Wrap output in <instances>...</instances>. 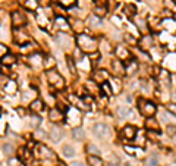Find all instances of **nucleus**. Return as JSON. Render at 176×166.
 I'll return each mask as SVG.
<instances>
[{
  "instance_id": "nucleus-28",
  "label": "nucleus",
  "mask_w": 176,
  "mask_h": 166,
  "mask_svg": "<svg viewBox=\"0 0 176 166\" xmlns=\"http://www.w3.org/2000/svg\"><path fill=\"white\" fill-rule=\"evenodd\" d=\"M125 12H126L128 16H133V13H137V9H135L133 5H126L125 6Z\"/></svg>"
},
{
  "instance_id": "nucleus-23",
  "label": "nucleus",
  "mask_w": 176,
  "mask_h": 166,
  "mask_svg": "<svg viewBox=\"0 0 176 166\" xmlns=\"http://www.w3.org/2000/svg\"><path fill=\"white\" fill-rule=\"evenodd\" d=\"M2 153H3V154H8V156H10V154L13 153V148H12V146H10V144H8V143H3V144H2Z\"/></svg>"
},
{
  "instance_id": "nucleus-22",
  "label": "nucleus",
  "mask_w": 176,
  "mask_h": 166,
  "mask_svg": "<svg viewBox=\"0 0 176 166\" xmlns=\"http://www.w3.org/2000/svg\"><path fill=\"white\" fill-rule=\"evenodd\" d=\"M87 153H88V154H93V156H97V154H100V150H98L93 143H90V144L87 146Z\"/></svg>"
},
{
  "instance_id": "nucleus-33",
  "label": "nucleus",
  "mask_w": 176,
  "mask_h": 166,
  "mask_svg": "<svg viewBox=\"0 0 176 166\" xmlns=\"http://www.w3.org/2000/svg\"><path fill=\"white\" fill-rule=\"evenodd\" d=\"M164 6H166V9L173 10L176 8V2L175 0H164Z\"/></svg>"
},
{
  "instance_id": "nucleus-25",
  "label": "nucleus",
  "mask_w": 176,
  "mask_h": 166,
  "mask_svg": "<svg viewBox=\"0 0 176 166\" xmlns=\"http://www.w3.org/2000/svg\"><path fill=\"white\" fill-rule=\"evenodd\" d=\"M145 137H147V135H144L143 131H138V134H137V137L133 138V140H135V143H137V144H139V146H143L144 143H145Z\"/></svg>"
},
{
  "instance_id": "nucleus-40",
  "label": "nucleus",
  "mask_w": 176,
  "mask_h": 166,
  "mask_svg": "<svg viewBox=\"0 0 176 166\" xmlns=\"http://www.w3.org/2000/svg\"><path fill=\"white\" fill-rule=\"evenodd\" d=\"M68 65H69V69H71V72H72V73H75V72H76V69H75V66H73V59L68 58Z\"/></svg>"
},
{
  "instance_id": "nucleus-30",
  "label": "nucleus",
  "mask_w": 176,
  "mask_h": 166,
  "mask_svg": "<svg viewBox=\"0 0 176 166\" xmlns=\"http://www.w3.org/2000/svg\"><path fill=\"white\" fill-rule=\"evenodd\" d=\"M166 132L169 137H176V125H167Z\"/></svg>"
},
{
  "instance_id": "nucleus-4",
  "label": "nucleus",
  "mask_w": 176,
  "mask_h": 166,
  "mask_svg": "<svg viewBox=\"0 0 176 166\" xmlns=\"http://www.w3.org/2000/svg\"><path fill=\"white\" fill-rule=\"evenodd\" d=\"M35 150H37V156L41 159V160H54L56 159V154L48 148L47 146H44V144H38L35 147Z\"/></svg>"
},
{
  "instance_id": "nucleus-27",
  "label": "nucleus",
  "mask_w": 176,
  "mask_h": 166,
  "mask_svg": "<svg viewBox=\"0 0 176 166\" xmlns=\"http://www.w3.org/2000/svg\"><path fill=\"white\" fill-rule=\"evenodd\" d=\"M24 5H25V8H28V9L35 10V9H37V5H38V3H37V0H27Z\"/></svg>"
},
{
  "instance_id": "nucleus-35",
  "label": "nucleus",
  "mask_w": 176,
  "mask_h": 166,
  "mask_svg": "<svg viewBox=\"0 0 176 166\" xmlns=\"http://www.w3.org/2000/svg\"><path fill=\"white\" fill-rule=\"evenodd\" d=\"M54 63H56V62H54V58H46V62H44V66H46V68L48 69V71H50V66H54Z\"/></svg>"
},
{
  "instance_id": "nucleus-15",
  "label": "nucleus",
  "mask_w": 176,
  "mask_h": 166,
  "mask_svg": "<svg viewBox=\"0 0 176 166\" xmlns=\"http://www.w3.org/2000/svg\"><path fill=\"white\" fill-rule=\"evenodd\" d=\"M43 108H44V103L41 102L40 98L34 100V102L29 104V110H31V112H34V113H40L41 110H43Z\"/></svg>"
},
{
  "instance_id": "nucleus-34",
  "label": "nucleus",
  "mask_w": 176,
  "mask_h": 166,
  "mask_svg": "<svg viewBox=\"0 0 176 166\" xmlns=\"http://www.w3.org/2000/svg\"><path fill=\"white\" fill-rule=\"evenodd\" d=\"M106 13V6H97L95 8V16H103Z\"/></svg>"
},
{
  "instance_id": "nucleus-36",
  "label": "nucleus",
  "mask_w": 176,
  "mask_h": 166,
  "mask_svg": "<svg viewBox=\"0 0 176 166\" xmlns=\"http://www.w3.org/2000/svg\"><path fill=\"white\" fill-rule=\"evenodd\" d=\"M101 90L106 93V96H112V87H109L107 84H101Z\"/></svg>"
},
{
  "instance_id": "nucleus-43",
  "label": "nucleus",
  "mask_w": 176,
  "mask_h": 166,
  "mask_svg": "<svg viewBox=\"0 0 176 166\" xmlns=\"http://www.w3.org/2000/svg\"><path fill=\"white\" fill-rule=\"evenodd\" d=\"M137 24H138V28L141 31H144V24H145V21L144 19H137Z\"/></svg>"
},
{
  "instance_id": "nucleus-44",
  "label": "nucleus",
  "mask_w": 176,
  "mask_h": 166,
  "mask_svg": "<svg viewBox=\"0 0 176 166\" xmlns=\"http://www.w3.org/2000/svg\"><path fill=\"white\" fill-rule=\"evenodd\" d=\"M73 24H75V25H73V29H75V31H76V29H81V21H79V19L73 21Z\"/></svg>"
},
{
  "instance_id": "nucleus-47",
  "label": "nucleus",
  "mask_w": 176,
  "mask_h": 166,
  "mask_svg": "<svg viewBox=\"0 0 176 166\" xmlns=\"http://www.w3.org/2000/svg\"><path fill=\"white\" fill-rule=\"evenodd\" d=\"M9 163H10L12 166H18V160H16V159H10Z\"/></svg>"
},
{
  "instance_id": "nucleus-24",
  "label": "nucleus",
  "mask_w": 176,
  "mask_h": 166,
  "mask_svg": "<svg viewBox=\"0 0 176 166\" xmlns=\"http://www.w3.org/2000/svg\"><path fill=\"white\" fill-rule=\"evenodd\" d=\"M100 49L103 50L104 53H110V52H112V46L109 44V41H107V40H101Z\"/></svg>"
},
{
  "instance_id": "nucleus-49",
  "label": "nucleus",
  "mask_w": 176,
  "mask_h": 166,
  "mask_svg": "<svg viewBox=\"0 0 176 166\" xmlns=\"http://www.w3.org/2000/svg\"><path fill=\"white\" fill-rule=\"evenodd\" d=\"M57 166H68V165H65V163H62V162H60V163H59Z\"/></svg>"
},
{
  "instance_id": "nucleus-48",
  "label": "nucleus",
  "mask_w": 176,
  "mask_h": 166,
  "mask_svg": "<svg viewBox=\"0 0 176 166\" xmlns=\"http://www.w3.org/2000/svg\"><path fill=\"white\" fill-rule=\"evenodd\" d=\"M125 166H135L133 162H125Z\"/></svg>"
},
{
  "instance_id": "nucleus-5",
  "label": "nucleus",
  "mask_w": 176,
  "mask_h": 166,
  "mask_svg": "<svg viewBox=\"0 0 176 166\" xmlns=\"http://www.w3.org/2000/svg\"><path fill=\"white\" fill-rule=\"evenodd\" d=\"M139 112L145 118H150L156 113V106H154V103L148 102V100H139Z\"/></svg>"
},
{
  "instance_id": "nucleus-32",
  "label": "nucleus",
  "mask_w": 176,
  "mask_h": 166,
  "mask_svg": "<svg viewBox=\"0 0 176 166\" xmlns=\"http://www.w3.org/2000/svg\"><path fill=\"white\" fill-rule=\"evenodd\" d=\"M3 63H5V65L15 63V56H12V54H6L5 58H3Z\"/></svg>"
},
{
  "instance_id": "nucleus-11",
  "label": "nucleus",
  "mask_w": 176,
  "mask_h": 166,
  "mask_svg": "<svg viewBox=\"0 0 176 166\" xmlns=\"http://www.w3.org/2000/svg\"><path fill=\"white\" fill-rule=\"evenodd\" d=\"M109 79V72L106 71V69H100V71H97L94 73V81L98 84H104L106 81Z\"/></svg>"
},
{
  "instance_id": "nucleus-14",
  "label": "nucleus",
  "mask_w": 176,
  "mask_h": 166,
  "mask_svg": "<svg viewBox=\"0 0 176 166\" xmlns=\"http://www.w3.org/2000/svg\"><path fill=\"white\" fill-rule=\"evenodd\" d=\"M50 138H52L54 143H59L63 138V131L59 127H53L52 131H50Z\"/></svg>"
},
{
  "instance_id": "nucleus-10",
  "label": "nucleus",
  "mask_w": 176,
  "mask_h": 166,
  "mask_svg": "<svg viewBox=\"0 0 176 166\" xmlns=\"http://www.w3.org/2000/svg\"><path fill=\"white\" fill-rule=\"evenodd\" d=\"M137 134H138V129L132 125H126L123 128V131H122V135H123L126 140H133V138L137 137Z\"/></svg>"
},
{
  "instance_id": "nucleus-7",
  "label": "nucleus",
  "mask_w": 176,
  "mask_h": 166,
  "mask_svg": "<svg viewBox=\"0 0 176 166\" xmlns=\"http://www.w3.org/2000/svg\"><path fill=\"white\" fill-rule=\"evenodd\" d=\"M66 119L69 121V122H76L79 123L81 122V113H79V110L76 108H68L66 110Z\"/></svg>"
},
{
  "instance_id": "nucleus-12",
  "label": "nucleus",
  "mask_w": 176,
  "mask_h": 166,
  "mask_svg": "<svg viewBox=\"0 0 176 166\" xmlns=\"http://www.w3.org/2000/svg\"><path fill=\"white\" fill-rule=\"evenodd\" d=\"M48 118L52 119V122H59V121H62L63 119V112L62 110H59L56 108H52L50 109V112H48Z\"/></svg>"
},
{
  "instance_id": "nucleus-6",
  "label": "nucleus",
  "mask_w": 176,
  "mask_h": 166,
  "mask_svg": "<svg viewBox=\"0 0 176 166\" xmlns=\"http://www.w3.org/2000/svg\"><path fill=\"white\" fill-rule=\"evenodd\" d=\"M110 68H112V72H113L116 77H122V75L126 72V68H125V65L122 60H112Z\"/></svg>"
},
{
  "instance_id": "nucleus-20",
  "label": "nucleus",
  "mask_w": 176,
  "mask_h": 166,
  "mask_svg": "<svg viewBox=\"0 0 176 166\" xmlns=\"http://www.w3.org/2000/svg\"><path fill=\"white\" fill-rule=\"evenodd\" d=\"M62 150H63V154H65L66 157H69V159H72V157L75 156V148H73L72 146H68L66 144V146H63Z\"/></svg>"
},
{
  "instance_id": "nucleus-41",
  "label": "nucleus",
  "mask_w": 176,
  "mask_h": 166,
  "mask_svg": "<svg viewBox=\"0 0 176 166\" xmlns=\"http://www.w3.org/2000/svg\"><path fill=\"white\" fill-rule=\"evenodd\" d=\"M0 53H2V58H5L6 54H9V50H8V47H6L5 44H2V46H0Z\"/></svg>"
},
{
  "instance_id": "nucleus-19",
  "label": "nucleus",
  "mask_w": 176,
  "mask_h": 166,
  "mask_svg": "<svg viewBox=\"0 0 176 166\" xmlns=\"http://www.w3.org/2000/svg\"><path fill=\"white\" fill-rule=\"evenodd\" d=\"M72 135H73V138L79 140V141H82V140L85 138V134H84V131H82V128H73Z\"/></svg>"
},
{
  "instance_id": "nucleus-31",
  "label": "nucleus",
  "mask_w": 176,
  "mask_h": 166,
  "mask_svg": "<svg viewBox=\"0 0 176 166\" xmlns=\"http://www.w3.org/2000/svg\"><path fill=\"white\" fill-rule=\"evenodd\" d=\"M31 49H33V47H31V44H29V43H24L22 46H21V53H25V54L31 53V52H33Z\"/></svg>"
},
{
  "instance_id": "nucleus-46",
  "label": "nucleus",
  "mask_w": 176,
  "mask_h": 166,
  "mask_svg": "<svg viewBox=\"0 0 176 166\" xmlns=\"http://www.w3.org/2000/svg\"><path fill=\"white\" fill-rule=\"evenodd\" d=\"M90 22H91V24H93V27H97V25H98V21L95 19L94 16H93V18H91V19H90Z\"/></svg>"
},
{
  "instance_id": "nucleus-37",
  "label": "nucleus",
  "mask_w": 176,
  "mask_h": 166,
  "mask_svg": "<svg viewBox=\"0 0 176 166\" xmlns=\"http://www.w3.org/2000/svg\"><path fill=\"white\" fill-rule=\"evenodd\" d=\"M59 3L62 6H65V8H71L75 3V0H59Z\"/></svg>"
},
{
  "instance_id": "nucleus-45",
  "label": "nucleus",
  "mask_w": 176,
  "mask_h": 166,
  "mask_svg": "<svg viewBox=\"0 0 176 166\" xmlns=\"http://www.w3.org/2000/svg\"><path fill=\"white\" fill-rule=\"evenodd\" d=\"M93 2H95L97 6H106V0H93Z\"/></svg>"
},
{
  "instance_id": "nucleus-50",
  "label": "nucleus",
  "mask_w": 176,
  "mask_h": 166,
  "mask_svg": "<svg viewBox=\"0 0 176 166\" xmlns=\"http://www.w3.org/2000/svg\"><path fill=\"white\" fill-rule=\"evenodd\" d=\"M19 2H21V3H25V2H27V0H19Z\"/></svg>"
},
{
  "instance_id": "nucleus-18",
  "label": "nucleus",
  "mask_w": 176,
  "mask_h": 166,
  "mask_svg": "<svg viewBox=\"0 0 176 166\" xmlns=\"http://www.w3.org/2000/svg\"><path fill=\"white\" fill-rule=\"evenodd\" d=\"M29 65H31L33 68H40V66H43L41 56H40V54H34V56H31V59H29Z\"/></svg>"
},
{
  "instance_id": "nucleus-21",
  "label": "nucleus",
  "mask_w": 176,
  "mask_h": 166,
  "mask_svg": "<svg viewBox=\"0 0 176 166\" xmlns=\"http://www.w3.org/2000/svg\"><path fill=\"white\" fill-rule=\"evenodd\" d=\"M158 165V157L157 154H150L147 157V166H157Z\"/></svg>"
},
{
  "instance_id": "nucleus-38",
  "label": "nucleus",
  "mask_w": 176,
  "mask_h": 166,
  "mask_svg": "<svg viewBox=\"0 0 176 166\" xmlns=\"http://www.w3.org/2000/svg\"><path fill=\"white\" fill-rule=\"evenodd\" d=\"M56 22L59 24V27H60V28H65V29L68 28V22H66V21H63L62 18H57Z\"/></svg>"
},
{
  "instance_id": "nucleus-2",
  "label": "nucleus",
  "mask_w": 176,
  "mask_h": 166,
  "mask_svg": "<svg viewBox=\"0 0 176 166\" xmlns=\"http://www.w3.org/2000/svg\"><path fill=\"white\" fill-rule=\"evenodd\" d=\"M94 134L103 141H109L112 138V129L106 123H95L94 125Z\"/></svg>"
},
{
  "instance_id": "nucleus-17",
  "label": "nucleus",
  "mask_w": 176,
  "mask_h": 166,
  "mask_svg": "<svg viewBox=\"0 0 176 166\" xmlns=\"http://www.w3.org/2000/svg\"><path fill=\"white\" fill-rule=\"evenodd\" d=\"M114 52H116V54H118V58H119V59H123V60H128V59H129V56H131V54H129V52H128V50H126V49H123L122 46H118Z\"/></svg>"
},
{
  "instance_id": "nucleus-16",
  "label": "nucleus",
  "mask_w": 176,
  "mask_h": 166,
  "mask_svg": "<svg viewBox=\"0 0 176 166\" xmlns=\"http://www.w3.org/2000/svg\"><path fill=\"white\" fill-rule=\"evenodd\" d=\"M87 163L90 166H103L104 163H103V160H101V157L98 156H93V154H90V156L87 157Z\"/></svg>"
},
{
  "instance_id": "nucleus-42",
  "label": "nucleus",
  "mask_w": 176,
  "mask_h": 166,
  "mask_svg": "<svg viewBox=\"0 0 176 166\" xmlns=\"http://www.w3.org/2000/svg\"><path fill=\"white\" fill-rule=\"evenodd\" d=\"M167 110L170 113H173V115H176V103H170V104L167 106Z\"/></svg>"
},
{
  "instance_id": "nucleus-39",
  "label": "nucleus",
  "mask_w": 176,
  "mask_h": 166,
  "mask_svg": "<svg viewBox=\"0 0 176 166\" xmlns=\"http://www.w3.org/2000/svg\"><path fill=\"white\" fill-rule=\"evenodd\" d=\"M125 150H126L131 156H137V152H138L137 148H132V147H129V146H125Z\"/></svg>"
},
{
  "instance_id": "nucleus-8",
  "label": "nucleus",
  "mask_w": 176,
  "mask_h": 166,
  "mask_svg": "<svg viewBox=\"0 0 176 166\" xmlns=\"http://www.w3.org/2000/svg\"><path fill=\"white\" fill-rule=\"evenodd\" d=\"M12 24H13L15 27H18V28L24 27V25L27 24V18H25V15L22 13V12H19V10L13 12V13H12Z\"/></svg>"
},
{
  "instance_id": "nucleus-1",
  "label": "nucleus",
  "mask_w": 176,
  "mask_h": 166,
  "mask_svg": "<svg viewBox=\"0 0 176 166\" xmlns=\"http://www.w3.org/2000/svg\"><path fill=\"white\" fill-rule=\"evenodd\" d=\"M76 44L84 53H94L97 50V40L85 34H79L76 37Z\"/></svg>"
},
{
  "instance_id": "nucleus-26",
  "label": "nucleus",
  "mask_w": 176,
  "mask_h": 166,
  "mask_svg": "<svg viewBox=\"0 0 176 166\" xmlns=\"http://www.w3.org/2000/svg\"><path fill=\"white\" fill-rule=\"evenodd\" d=\"M131 113V110H129V108H123V106H120L119 109H118V115H119L120 118H126Z\"/></svg>"
},
{
  "instance_id": "nucleus-51",
  "label": "nucleus",
  "mask_w": 176,
  "mask_h": 166,
  "mask_svg": "<svg viewBox=\"0 0 176 166\" xmlns=\"http://www.w3.org/2000/svg\"><path fill=\"white\" fill-rule=\"evenodd\" d=\"M175 2H176V0H175Z\"/></svg>"
},
{
  "instance_id": "nucleus-29",
  "label": "nucleus",
  "mask_w": 176,
  "mask_h": 166,
  "mask_svg": "<svg viewBox=\"0 0 176 166\" xmlns=\"http://www.w3.org/2000/svg\"><path fill=\"white\" fill-rule=\"evenodd\" d=\"M21 153H22V154H19V157H21V159H22V160H31V153L28 152V150H25V148H22V150H21Z\"/></svg>"
},
{
  "instance_id": "nucleus-3",
  "label": "nucleus",
  "mask_w": 176,
  "mask_h": 166,
  "mask_svg": "<svg viewBox=\"0 0 176 166\" xmlns=\"http://www.w3.org/2000/svg\"><path fill=\"white\" fill-rule=\"evenodd\" d=\"M47 79H48V83L50 84H53V87H56V88L65 87V79H63V77L57 72V71L50 69V71L47 72Z\"/></svg>"
},
{
  "instance_id": "nucleus-13",
  "label": "nucleus",
  "mask_w": 176,
  "mask_h": 166,
  "mask_svg": "<svg viewBox=\"0 0 176 166\" xmlns=\"http://www.w3.org/2000/svg\"><path fill=\"white\" fill-rule=\"evenodd\" d=\"M153 46V37L151 35H144L139 41V49L141 50H150Z\"/></svg>"
},
{
  "instance_id": "nucleus-9",
  "label": "nucleus",
  "mask_w": 176,
  "mask_h": 166,
  "mask_svg": "<svg viewBox=\"0 0 176 166\" xmlns=\"http://www.w3.org/2000/svg\"><path fill=\"white\" fill-rule=\"evenodd\" d=\"M144 125L147 128V131H150V132H160V123H158V121L156 118H153V116L147 118Z\"/></svg>"
}]
</instances>
